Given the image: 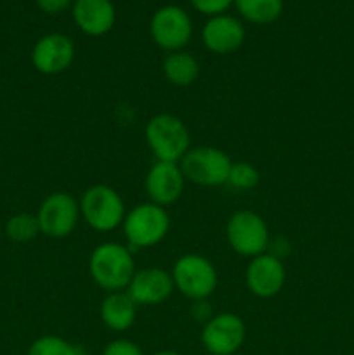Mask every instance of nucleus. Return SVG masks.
Segmentation results:
<instances>
[{
    "mask_svg": "<svg viewBox=\"0 0 354 355\" xmlns=\"http://www.w3.org/2000/svg\"><path fill=\"white\" fill-rule=\"evenodd\" d=\"M135 270L132 250L121 243H101L89 257L90 277L106 293L127 290Z\"/></svg>",
    "mask_w": 354,
    "mask_h": 355,
    "instance_id": "obj_1",
    "label": "nucleus"
},
{
    "mask_svg": "<svg viewBox=\"0 0 354 355\" xmlns=\"http://www.w3.org/2000/svg\"><path fill=\"white\" fill-rule=\"evenodd\" d=\"M144 139L156 162L179 163L191 149V134L186 123L170 113L149 118L144 127Z\"/></svg>",
    "mask_w": 354,
    "mask_h": 355,
    "instance_id": "obj_2",
    "label": "nucleus"
},
{
    "mask_svg": "<svg viewBox=\"0 0 354 355\" xmlns=\"http://www.w3.org/2000/svg\"><path fill=\"white\" fill-rule=\"evenodd\" d=\"M78 205L82 220L97 232H111L121 227L127 215L124 198L106 184H94L87 187Z\"/></svg>",
    "mask_w": 354,
    "mask_h": 355,
    "instance_id": "obj_3",
    "label": "nucleus"
},
{
    "mask_svg": "<svg viewBox=\"0 0 354 355\" xmlns=\"http://www.w3.org/2000/svg\"><path fill=\"white\" fill-rule=\"evenodd\" d=\"M121 229L127 239V246L132 252L153 248L160 245L169 234L170 215L160 205L146 201L127 211Z\"/></svg>",
    "mask_w": 354,
    "mask_h": 355,
    "instance_id": "obj_4",
    "label": "nucleus"
},
{
    "mask_svg": "<svg viewBox=\"0 0 354 355\" xmlns=\"http://www.w3.org/2000/svg\"><path fill=\"white\" fill-rule=\"evenodd\" d=\"M174 286L183 297L189 300H207L219 284V274L214 263L198 253H186L174 263Z\"/></svg>",
    "mask_w": 354,
    "mask_h": 355,
    "instance_id": "obj_5",
    "label": "nucleus"
},
{
    "mask_svg": "<svg viewBox=\"0 0 354 355\" xmlns=\"http://www.w3.org/2000/svg\"><path fill=\"white\" fill-rule=\"evenodd\" d=\"M184 179L201 187H219L228 184L233 159L228 153L214 146L191 148L179 162Z\"/></svg>",
    "mask_w": 354,
    "mask_h": 355,
    "instance_id": "obj_6",
    "label": "nucleus"
},
{
    "mask_svg": "<svg viewBox=\"0 0 354 355\" xmlns=\"http://www.w3.org/2000/svg\"><path fill=\"white\" fill-rule=\"evenodd\" d=\"M226 239L235 253L253 259L269 250L271 232L257 211L239 210L226 224Z\"/></svg>",
    "mask_w": 354,
    "mask_h": 355,
    "instance_id": "obj_7",
    "label": "nucleus"
},
{
    "mask_svg": "<svg viewBox=\"0 0 354 355\" xmlns=\"http://www.w3.org/2000/svg\"><path fill=\"white\" fill-rule=\"evenodd\" d=\"M80 218L82 217H80L78 201L65 191L49 194L37 211L40 234L51 239L68 238L76 229Z\"/></svg>",
    "mask_w": 354,
    "mask_h": 355,
    "instance_id": "obj_8",
    "label": "nucleus"
},
{
    "mask_svg": "<svg viewBox=\"0 0 354 355\" xmlns=\"http://www.w3.org/2000/svg\"><path fill=\"white\" fill-rule=\"evenodd\" d=\"M200 340L207 354L235 355L246 340L245 321L233 312H219L205 322Z\"/></svg>",
    "mask_w": 354,
    "mask_h": 355,
    "instance_id": "obj_9",
    "label": "nucleus"
},
{
    "mask_svg": "<svg viewBox=\"0 0 354 355\" xmlns=\"http://www.w3.org/2000/svg\"><path fill=\"white\" fill-rule=\"evenodd\" d=\"M149 35L163 51H184L193 37V21L180 7L163 6L153 14L149 21Z\"/></svg>",
    "mask_w": 354,
    "mask_h": 355,
    "instance_id": "obj_10",
    "label": "nucleus"
},
{
    "mask_svg": "<svg viewBox=\"0 0 354 355\" xmlns=\"http://www.w3.org/2000/svg\"><path fill=\"white\" fill-rule=\"evenodd\" d=\"M246 288L257 298H273L287 283V269L283 260L266 252L250 259L245 270Z\"/></svg>",
    "mask_w": 354,
    "mask_h": 355,
    "instance_id": "obj_11",
    "label": "nucleus"
},
{
    "mask_svg": "<svg viewBox=\"0 0 354 355\" xmlns=\"http://www.w3.org/2000/svg\"><path fill=\"white\" fill-rule=\"evenodd\" d=\"M75 44L62 33H47L31 49V64L42 75H59L73 64Z\"/></svg>",
    "mask_w": 354,
    "mask_h": 355,
    "instance_id": "obj_12",
    "label": "nucleus"
},
{
    "mask_svg": "<svg viewBox=\"0 0 354 355\" xmlns=\"http://www.w3.org/2000/svg\"><path fill=\"white\" fill-rule=\"evenodd\" d=\"M186 179L179 163L155 162L144 177V191L149 201L160 207H169L183 196Z\"/></svg>",
    "mask_w": 354,
    "mask_h": 355,
    "instance_id": "obj_13",
    "label": "nucleus"
},
{
    "mask_svg": "<svg viewBox=\"0 0 354 355\" xmlns=\"http://www.w3.org/2000/svg\"><path fill=\"white\" fill-rule=\"evenodd\" d=\"M246 31L242 21L229 14L208 17L201 30V42L212 54H233L245 44Z\"/></svg>",
    "mask_w": 354,
    "mask_h": 355,
    "instance_id": "obj_14",
    "label": "nucleus"
},
{
    "mask_svg": "<svg viewBox=\"0 0 354 355\" xmlns=\"http://www.w3.org/2000/svg\"><path fill=\"white\" fill-rule=\"evenodd\" d=\"M172 274L160 267H146L135 270L134 277L127 286V293L139 305H158L169 300L174 293Z\"/></svg>",
    "mask_w": 354,
    "mask_h": 355,
    "instance_id": "obj_15",
    "label": "nucleus"
},
{
    "mask_svg": "<svg viewBox=\"0 0 354 355\" xmlns=\"http://www.w3.org/2000/svg\"><path fill=\"white\" fill-rule=\"evenodd\" d=\"M71 16L80 31L89 37H103L113 30L117 10L111 0H73Z\"/></svg>",
    "mask_w": 354,
    "mask_h": 355,
    "instance_id": "obj_16",
    "label": "nucleus"
},
{
    "mask_svg": "<svg viewBox=\"0 0 354 355\" xmlns=\"http://www.w3.org/2000/svg\"><path fill=\"white\" fill-rule=\"evenodd\" d=\"M99 318L111 331H128L137 319V304L132 300L127 291H113L101 302Z\"/></svg>",
    "mask_w": 354,
    "mask_h": 355,
    "instance_id": "obj_17",
    "label": "nucleus"
},
{
    "mask_svg": "<svg viewBox=\"0 0 354 355\" xmlns=\"http://www.w3.org/2000/svg\"><path fill=\"white\" fill-rule=\"evenodd\" d=\"M162 69L165 78L174 87H189L196 82L200 75V62L186 51L169 52L163 59Z\"/></svg>",
    "mask_w": 354,
    "mask_h": 355,
    "instance_id": "obj_18",
    "label": "nucleus"
},
{
    "mask_svg": "<svg viewBox=\"0 0 354 355\" xmlns=\"http://www.w3.org/2000/svg\"><path fill=\"white\" fill-rule=\"evenodd\" d=\"M239 16L252 24H271L280 19L283 0H235Z\"/></svg>",
    "mask_w": 354,
    "mask_h": 355,
    "instance_id": "obj_19",
    "label": "nucleus"
},
{
    "mask_svg": "<svg viewBox=\"0 0 354 355\" xmlns=\"http://www.w3.org/2000/svg\"><path fill=\"white\" fill-rule=\"evenodd\" d=\"M6 236L14 243H28L40 234V225H38L37 215L33 214H21L12 215L6 222Z\"/></svg>",
    "mask_w": 354,
    "mask_h": 355,
    "instance_id": "obj_20",
    "label": "nucleus"
},
{
    "mask_svg": "<svg viewBox=\"0 0 354 355\" xmlns=\"http://www.w3.org/2000/svg\"><path fill=\"white\" fill-rule=\"evenodd\" d=\"M26 355H83V350L61 336L44 335L31 342Z\"/></svg>",
    "mask_w": 354,
    "mask_h": 355,
    "instance_id": "obj_21",
    "label": "nucleus"
},
{
    "mask_svg": "<svg viewBox=\"0 0 354 355\" xmlns=\"http://www.w3.org/2000/svg\"><path fill=\"white\" fill-rule=\"evenodd\" d=\"M260 182V173L252 163L246 162H233L231 170H229L228 186L236 191H250L257 187Z\"/></svg>",
    "mask_w": 354,
    "mask_h": 355,
    "instance_id": "obj_22",
    "label": "nucleus"
},
{
    "mask_svg": "<svg viewBox=\"0 0 354 355\" xmlns=\"http://www.w3.org/2000/svg\"><path fill=\"white\" fill-rule=\"evenodd\" d=\"M101 355H144L141 347L135 342L127 338H117L111 340L106 347L103 349Z\"/></svg>",
    "mask_w": 354,
    "mask_h": 355,
    "instance_id": "obj_23",
    "label": "nucleus"
},
{
    "mask_svg": "<svg viewBox=\"0 0 354 355\" xmlns=\"http://www.w3.org/2000/svg\"><path fill=\"white\" fill-rule=\"evenodd\" d=\"M189 2L198 12L212 17L219 16V14H224L235 3V0H189Z\"/></svg>",
    "mask_w": 354,
    "mask_h": 355,
    "instance_id": "obj_24",
    "label": "nucleus"
},
{
    "mask_svg": "<svg viewBox=\"0 0 354 355\" xmlns=\"http://www.w3.org/2000/svg\"><path fill=\"white\" fill-rule=\"evenodd\" d=\"M37 6L45 14L56 16V14H61L66 9H69L73 6V0H37Z\"/></svg>",
    "mask_w": 354,
    "mask_h": 355,
    "instance_id": "obj_25",
    "label": "nucleus"
},
{
    "mask_svg": "<svg viewBox=\"0 0 354 355\" xmlns=\"http://www.w3.org/2000/svg\"><path fill=\"white\" fill-rule=\"evenodd\" d=\"M191 314L194 315V318L198 319V321H203L205 322L208 321V319L212 318V309L210 305H208L207 300H198V302H193V309H191Z\"/></svg>",
    "mask_w": 354,
    "mask_h": 355,
    "instance_id": "obj_26",
    "label": "nucleus"
},
{
    "mask_svg": "<svg viewBox=\"0 0 354 355\" xmlns=\"http://www.w3.org/2000/svg\"><path fill=\"white\" fill-rule=\"evenodd\" d=\"M153 355H183V354L176 352V350H160V352H155Z\"/></svg>",
    "mask_w": 354,
    "mask_h": 355,
    "instance_id": "obj_27",
    "label": "nucleus"
},
{
    "mask_svg": "<svg viewBox=\"0 0 354 355\" xmlns=\"http://www.w3.org/2000/svg\"><path fill=\"white\" fill-rule=\"evenodd\" d=\"M207 355H210V354H207Z\"/></svg>",
    "mask_w": 354,
    "mask_h": 355,
    "instance_id": "obj_28",
    "label": "nucleus"
}]
</instances>
